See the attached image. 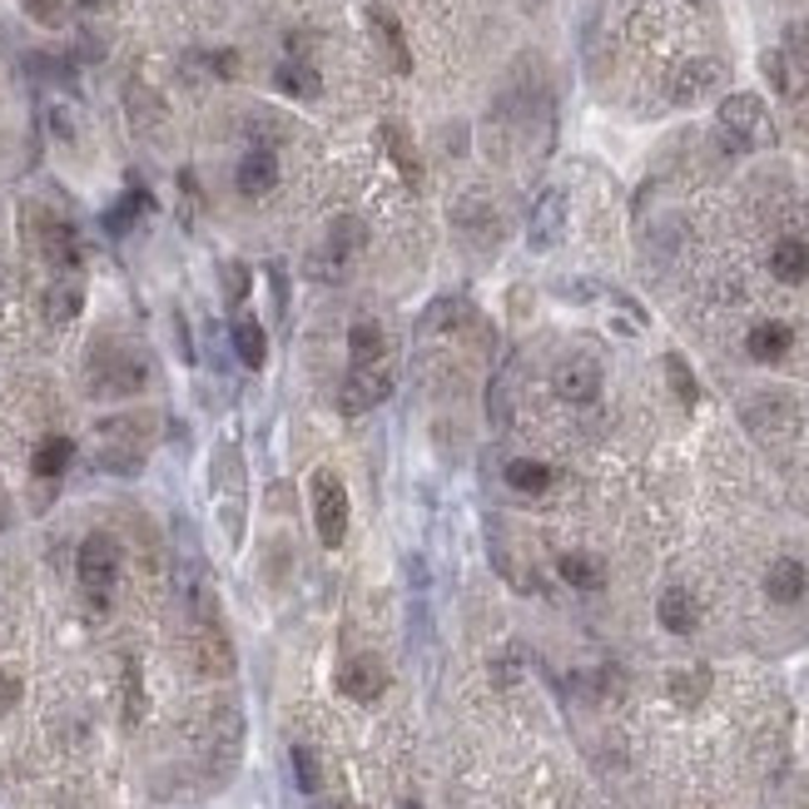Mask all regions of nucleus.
Here are the masks:
<instances>
[{"instance_id":"obj_1","label":"nucleus","mask_w":809,"mask_h":809,"mask_svg":"<svg viewBox=\"0 0 809 809\" xmlns=\"http://www.w3.org/2000/svg\"><path fill=\"white\" fill-rule=\"evenodd\" d=\"M214 501H219V521H224V531H229V541H239L244 537V501H249L239 442H219V447H214Z\"/></svg>"},{"instance_id":"obj_2","label":"nucleus","mask_w":809,"mask_h":809,"mask_svg":"<svg viewBox=\"0 0 809 809\" xmlns=\"http://www.w3.org/2000/svg\"><path fill=\"white\" fill-rule=\"evenodd\" d=\"M150 438H154L150 418H105L95 428V447H100V462L110 472H140Z\"/></svg>"},{"instance_id":"obj_3","label":"nucleus","mask_w":809,"mask_h":809,"mask_svg":"<svg viewBox=\"0 0 809 809\" xmlns=\"http://www.w3.org/2000/svg\"><path fill=\"white\" fill-rule=\"evenodd\" d=\"M720 130L735 150H769L775 144V120H769L759 95H725L720 105Z\"/></svg>"},{"instance_id":"obj_4","label":"nucleus","mask_w":809,"mask_h":809,"mask_svg":"<svg viewBox=\"0 0 809 809\" xmlns=\"http://www.w3.org/2000/svg\"><path fill=\"white\" fill-rule=\"evenodd\" d=\"M144 382H150V363H144L140 353L115 348V343L95 348V358H90V388H95V392H110V398H130V392H140Z\"/></svg>"},{"instance_id":"obj_5","label":"nucleus","mask_w":809,"mask_h":809,"mask_svg":"<svg viewBox=\"0 0 809 809\" xmlns=\"http://www.w3.org/2000/svg\"><path fill=\"white\" fill-rule=\"evenodd\" d=\"M120 567H125V551H120V541H115V537L95 531V537L80 541V561H75V571H80V586L90 591L95 601H105L115 591Z\"/></svg>"},{"instance_id":"obj_6","label":"nucleus","mask_w":809,"mask_h":809,"mask_svg":"<svg viewBox=\"0 0 809 809\" xmlns=\"http://www.w3.org/2000/svg\"><path fill=\"white\" fill-rule=\"evenodd\" d=\"M313 517H319L323 547H343L348 537V492H343L338 472H313Z\"/></svg>"},{"instance_id":"obj_7","label":"nucleus","mask_w":809,"mask_h":809,"mask_svg":"<svg viewBox=\"0 0 809 809\" xmlns=\"http://www.w3.org/2000/svg\"><path fill=\"white\" fill-rule=\"evenodd\" d=\"M720 85H725V65L710 61V55H700V61H686V65H676V71H670L666 95L676 105H700V100H710Z\"/></svg>"},{"instance_id":"obj_8","label":"nucleus","mask_w":809,"mask_h":809,"mask_svg":"<svg viewBox=\"0 0 809 809\" xmlns=\"http://www.w3.org/2000/svg\"><path fill=\"white\" fill-rule=\"evenodd\" d=\"M388 392H392V373L382 368V363H373V368H353L348 378H343L338 412L343 418H363V412H373Z\"/></svg>"},{"instance_id":"obj_9","label":"nucleus","mask_w":809,"mask_h":809,"mask_svg":"<svg viewBox=\"0 0 809 809\" xmlns=\"http://www.w3.org/2000/svg\"><path fill=\"white\" fill-rule=\"evenodd\" d=\"M551 388H557L561 402H571V408H586V402L601 398V368L591 358H561L557 373H551Z\"/></svg>"},{"instance_id":"obj_10","label":"nucleus","mask_w":809,"mask_h":809,"mask_svg":"<svg viewBox=\"0 0 809 809\" xmlns=\"http://www.w3.org/2000/svg\"><path fill=\"white\" fill-rule=\"evenodd\" d=\"M190 656H194V666H199V676H229L234 670V646H229L219 621H194Z\"/></svg>"},{"instance_id":"obj_11","label":"nucleus","mask_w":809,"mask_h":809,"mask_svg":"<svg viewBox=\"0 0 809 809\" xmlns=\"http://www.w3.org/2000/svg\"><path fill=\"white\" fill-rule=\"evenodd\" d=\"M759 71H765V80L775 85L779 100H789V105L809 100V65L795 61L789 51H765V55H759Z\"/></svg>"},{"instance_id":"obj_12","label":"nucleus","mask_w":809,"mask_h":809,"mask_svg":"<svg viewBox=\"0 0 809 809\" xmlns=\"http://www.w3.org/2000/svg\"><path fill=\"white\" fill-rule=\"evenodd\" d=\"M740 418L749 432H789L799 422V408L785 392H755V398L740 402Z\"/></svg>"},{"instance_id":"obj_13","label":"nucleus","mask_w":809,"mask_h":809,"mask_svg":"<svg viewBox=\"0 0 809 809\" xmlns=\"http://www.w3.org/2000/svg\"><path fill=\"white\" fill-rule=\"evenodd\" d=\"M378 144L388 150V160L398 164L402 184H408V190H422V154H418V144H412L408 125L382 120V125H378Z\"/></svg>"},{"instance_id":"obj_14","label":"nucleus","mask_w":809,"mask_h":809,"mask_svg":"<svg viewBox=\"0 0 809 809\" xmlns=\"http://www.w3.org/2000/svg\"><path fill=\"white\" fill-rule=\"evenodd\" d=\"M561 234H567V194L561 190H547L531 209V229H527V244L531 249H557Z\"/></svg>"},{"instance_id":"obj_15","label":"nucleus","mask_w":809,"mask_h":809,"mask_svg":"<svg viewBox=\"0 0 809 809\" xmlns=\"http://www.w3.org/2000/svg\"><path fill=\"white\" fill-rule=\"evenodd\" d=\"M382 686H388V676H382V660H373V656H358V660H348V666L338 670V690L348 700H378L382 695Z\"/></svg>"},{"instance_id":"obj_16","label":"nucleus","mask_w":809,"mask_h":809,"mask_svg":"<svg viewBox=\"0 0 809 809\" xmlns=\"http://www.w3.org/2000/svg\"><path fill=\"white\" fill-rule=\"evenodd\" d=\"M656 616H660V626H666L670 636H690V630L700 626V606H695V596H690L686 586H666V591H660Z\"/></svg>"},{"instance_id":"obj_17","label":"nucleus","mask_w":809,"mask_h":809,"mask_svg":"<svg viewBox=\"0 0 809 809\" xmlns=\"http://www.w3.org/2000/svg\"><path fill=\"white\" fill-rule=\"evenodd\" d=\"M368 25H373V41L388 51V61H392V71L398 75H408L412 71V51H408V41H402V25H398V15L392 11H382V6H368Z\"/></svg>"},{"instance_id":"obj_18","label":"nucleus","mask_w":809,"mask_h":809,"mask_svg":"<svg viewBox=\"0 0 809 809\" xmlns=\"http://www.w3.org/2000/svg\"><path fill=\"white\" fill-rule=\"evenodd\" d=\"M41 254L55 269H80V234L65 219H45L41 224Z\"/></svg>"},{"instance_id":"obj_19","label":"nucleus","mask_w":809,"mask_h":809,"mask_svg":"<svg viewBox=\"0 0 809 809\" xmlns=\"http://www.w3.org/2000/svg\"><path fill=\"white\" fill-rule=\"evenodd\" d=\"M234 180H239V194H249V199H263V194L279 184V160H273V150H249Z\"/></svg>"},{"instance_id":"obj_20","label":"nucleus","mask_w":809,"mask_h":809,"mask_svg":"<svg viewBox=\"0 0 809 809\" xmlns=\"http://www.w3.org/2000/svg\"><path fill=\"white\" fill-rule=\"evenodd\" d=\"M805 586H809V576H805V567H799L795 557H779L775 567L765 571V591H769V601H779V606L799 601L805 596Z\"/></svg>"},{"instance_id":"obj_21","label":"nucleus","mask_w":809,"mask_h":809,"mask_svg":"<svg viewBox=\"0 0 809 809\" xmlns=\"http://www.w3.org/2000/svg\"><path fill=\"white\" fill-rule=\"evenodd\" d=\"M789 343H795V328H789V323H755L745 348H749V358H759V363H779L789 353Z\"/></svg>"},{"instance_id":"obj_22","label":"nucleus","mask_w":809,"mask_h":809,"mask_svg":"<svg viewBox=\"0 0 809 809\" xmlns=\"http://www.w3.org/2000/svg\"><path fill=\"white\" fill-rule=\"evenodd\" d=\"M348 353H353V368H373V363H382V353H388V333H382V323H373V319L353 323Z\"/></svg>"},{"instance_id":"obj_23","label":"nucleus","mask_w":809,"mask_h":809,"mask_svg":"<svg viewBox=\"0 0 809 809\" xmlns=\"http://www.w3.org/2000/svg\"><path fill=\"white\" fill-rule=\"evenodd\" d=\"M273 85H279L283 95H293V100H319L323 95V75L313 71L309 61H283L279 71H273Z\"/></svg>"},{"instance_id":"obj_24","label":"nucleus","mask_w":809,"mask_h":809,"mask_svg":"<svg viewBox=\"0 0 809 809\" xmlns=\"http://www.w3.org/2000/svg\"><path fill=\"white\" fill-rule=\"evenodd\" d=\"M769 269L779 283H805L809 279V244L805 239H779L769 254Z\"/></svg>"},{"instance_id":"obj_25","label":"nucleus","mask_w":809,"mask_h":809,"mask_svg":"<svg viewBox=\"0 0 809 809\" xmlns=\"http://www.w3.org/2000/svg\"><path fill=\"white\" fill-rule=\"evenodd\" d=\"M557 571H561V581H571L576 591H601V586H606V567H601L591 551H567V557L557 561Z\"/></svg>"},{"instance_id":"obj_26","label":"nucleus","mask_w":809,"mask_h":809,"mask_svg":"<svg viewBox=\"0 0 809 809\" xmlns=\"http://www.w3.org/2000/svg\"><path fill=\"white\" fill-rule=\"evenodd\" d=\"M71 457H75V442L61 438V432H51V438L35 442L31 467H35V477H61V472L71 467Z\"/></svg>"},{"instance_id":"obj_27","label":"nucleus","mask_w":809,"mask_h":809,"mask_svg":"<svg viewBox=\"0 0 809 809\" xmlns=\"http://www.w3.org/2000/svg\"><path fill=\"white\" fill-rule=\"evenodd\" d=\"M363 244H368V229H363V219H353V214L333 219V229H328V254H333V259H338V263L358 259Z\"/></svg>"},{"instance_id":"obj_28","label":"nucleus","mask_w":809,"mask_h":809,"mask_svg":"<svg viewBox=\"0 0 809 809\" xmlns=\"http://www.w3.org/2000/svg\"><path fill=\"white\" fill-rule=\"evenodd\" d=\"M234 348H239L244 368H263V358H269V338H263L259 319H234Z\"/></svg>"},{"instance_id":"obj_29","label":"nucleus","mask_w":809,"mask_h":809,"mask_svg":"<svg viewBox=\"0 0 809 809\" xmlns=\"http://www.w3.org/2000/svg\"><path fill=\"white\" fill-rule=\"evenodd\" d=\"M467 319H472L467 299H438L428 313H422L418 333H447V328H457V323H467Z\"/></svg>"},{"instance_id":"obj_30","label":"nucleus","mask_w":809,"mask_h":809,"mask_svg":"<svg viewBox=\"0 0 809 809\" xmlns=\"http://www.w3.org/2000/svg\"><path fill=\"white\" fill-rule=\"evenodd\" d=\"M80 303H85V293H80V283H55L51 293H45V319L61 328V323H75L80 319Z\"/></svg>"},{"instance_id":"obj_31","label":"nucleus","mask_w":809,"mask_h":809,"mask_svg":"<svg viewBox=\"0 0 809 809\" xmlns=\"http://www.w3.org/2000/svg\"><path fill=\"white\" fill-rule=\"evenodd\" d=\"M507 482H511L517 492H531V497H541V492L551 487V467H547V462L517 457V462H507Z\"/></svg>"},{"instance_id":"obj_32","label":"nucleus","mask_w":809,"mask_h":809,"mask_svg":"<svg viewBox=\"0 0 809 809\" xmlns=\"http://www.w3.org/2000/svg\"><path fill=\"white\" fill-rule=\"evenodd\" d=\"M710 690V670L705 666H690V670H676L670 676V695L680 700V705H700Z\"/></svg>"},{"instance_id":"obj_33","label":"nucleus","mask_w":809,"mask_h":809,"mask_svg":"<svg viewBox=\"0 0 809 809\" xmlns=\"http://www.w3.org/2000/svg\"><path fill=\"white\" fill-rule=\"evenodd\" d=\"M293 779H299L303 795H319L323 789V769H319V755L309 745H293Z\"/></svg>"},{"instance_id":"obj_34","label":"nucleus","mask_w":809,"mask_h":809,"mask_svg":"<svg viewBox=\"0 0 809 809\" xmlns=\"http://www.w3.org/2000/svg\"><path fill=\"white\" fill-rule=\"evenodd\" d=\"M140 209H150V194L144 190H130L120 204H115L110 214H105V224H110V234H125L134 219H140Z\"/></svg>"},{"instance_id":"obj_35","label":"nucleus","mask_w":809,"mask_h":809,"mask_svg":"<svg viewBox=\"0 0 809 809\" xmlns=\"http://www.w3.org/2000/svg\"><path fill=\"white\" fill-rule=\"evenodd\" d=\"M666 373H670V388H676V398L686 402V408H695V402H700V382H695V373L686 368V358H680V353H670V358H666Z\"/></svg>"},{"instance_id":"obj_36","label":"nucleus","mask_w":809,"mask_h":809,"mask_svg":"<svg viewBox=\"0 0 809 809\" xmlns=\"http://www.w3.org/2000/svg\"><path fill=\"white\" fill-rule=\"evenodd\" d=\"M457 229H477L482 239H492V234H497V219H492L487 199H462L457 204Z\"/></svg>"},{"instance_id":"obj_37","label":"nucleus","mask_w":809,"mask_h":809,"mask_svg":"<svg viewBox=\"0 0 809 809\" xmlns=\"http://www.w3.org/2000/svg\"><path fill=\"white\" fill-rule=\"evenodd\" d=\"M144 720V690H140V666L125 660V725H140Z\"/></svg>"},{"instance_id":"obj_38","label":"nucleus","mask_w":809,"mask_h":809,"mask_svg":"<svg viewBox=\"0 0 809 809\" xmlns=\"http://www.w3.org/2000/svg\"><path fill=\"white\" fill-rule=\"evenodd\" d=\"M219 279H224V293H229V303L249 299V269H244V263H224Z\"/></svg>"},{"instance_id":"obj_39","label":"nucleus","mask_w":809,"mask_h":809,"mask_svg":"<svg viewBox=\"0 0 809 809\" xmlns=\"http://www.w3.org/2000/svg\"><path fill=\"white\" fill-rule=\"evenodd\" d=\"M21 11L41 25H61L65 21V0H21Z\"/></svg>"},{"instance_id":"obj_40","label":"nucleus","mask_w":809,"mask_h":809,"mask_svg":"<svg viewBox=\"0 0 809 809\" xmlns=\"http://www.w3.org/2000/svg\"><path fill=\"white\" fill-rule=\"evenodd\" d=\"M785 51L795 61H809V21H789L785 25Z\"/></svg>"},{"instance_id":"obj_41","label":"nucleus","mask_w":809,"mask_h":809,"mask_svg":"<svg viewBox=\"0 0 809 809\" xmlns=\"http://www.w3.org/2000/svg\"><path fill=\"white\" fill-rule=\"evenodd\" d=\"M15 700H21V680H15L11 670H0V710H11Z\"/></svg>"},{"instance_id":"obj_42","label":"nucleus","mask_w":809,"mask_h":809,"mask_svg":"<svg viewBox=\"0 0 809 809\" xmlns=\"http://www.w3.org/2000/svg\"><path fill=\"white\" fill-rule=\"evenodd\" d=\"M214 75H239V55L219 51V55H214Z\"/></svg>"},{"instance_id":"obj_43","label":"nucleus","mask_w":809,"mask_h":809,"mask_svg":"<svg viewBox=\"0 0 809 809\" xmlns=\"http://www.w3.org/2000/svg\"><path fill=\"white\" fill-rule=\"evenodd\" d=\"M799 130H805V140H809V100L799 105Z\"/></svg>"},{"instance_id":"obj_44","label":"nucleus","mask_w":809,"mask_h":809,"mask_svg":"<svg viewBox=\"0 0 809 809\" xmlns=\"http://www.w3.org/2000/svg\"><path fill=\"white\" fill-rule=\"evenodd\" d=\"M100 6H110V0H80V11H100Z\"/></svg>"},{"instance_id":"obj_45","label":"nucleus","mask_w":809,"mask_h":809,"mask_svg":"<svg viewBox=\"0 0 809 809\" xmlns=\"http://www.w3.org/2000/svg\"><path fill=\"white\" fill-rule=\"evenodd\" d=\"M319 809H343V805H328V799H319Z\"/></svg>"},{"instance_id":"obj_46","label":"nucleus","mask_w":809,"mask_h":809,"mask_svg":"<svg viewBox=\"0 0 809 809\" xmlns=\"http://www.w3.org/2000/svg\"><path fill=\"white\" fill-rule=\"evenodd\" d=\"M0 531H6V511H0Z\"/></svg>"},{"instance_id":"obj_47","label":"nucleus","mask_w":809,"mask_h":809,"mask_svg":"<svg viewBox=\"0 0 809 809\" xmlns=\"http://www.w3.org/2000/svg\"><path fill=\"white\" fill-rule=\"evenodd\" d=\"M398 809H422V805H398Z\"/></svg>"},{"instance_id":"obj_48","label":"nucleus","mask_w":809,"mask_h":809,"mask_svg":"<svg viewBox=\"0 0 809 809\" xmlns=\"http://www.w3.org/2000/svg\"><path fill=\"white\" fill-rule=\"evenodd\" d=\"M690 6H705V0H690Z\"/></svg>"}]
</instances>
